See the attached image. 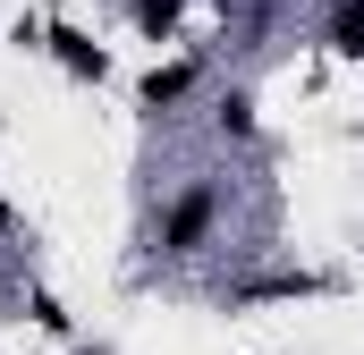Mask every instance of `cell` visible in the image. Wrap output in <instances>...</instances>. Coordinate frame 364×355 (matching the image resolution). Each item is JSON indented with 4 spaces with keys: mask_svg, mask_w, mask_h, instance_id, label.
I'll return each instance as SVG.
<instances>
[{
    "mask_svg": "<svg viewBox=\"0 0 364 355\" xmlns=\"http://www.w3.org/2000/svg\"><path fill=\"white\" fill-rule=\"evenodd\" d=\"M212 229H220V186H186L178 203L161 212V246H170V254H195Z\"/></svg>",
    "mask_w": 364,
    "mask_h": 355,
    "instance_id": "cell-1",
    "label": "cell"
},
{
    "mask_svg": "<svg viewBox=\"0 0 364 355\" xmlns=\"http://www.w3.org/2000/svg\"><path fill=\"white\" fill-rule=\"evenodd\" d=\"M17 43H43V51H51L68 77H93V85L110 77V51H102L93 34H77V26H17Z\"/></svg>",
    "mask_w": 364,
    "mask_h": 355,
    "instance_id": "cell-2",
    "label": "cell"
},
{
    "mask_svg": "<svg viewBox=\"0 0 364 355\" xmlns=\"http://www.w3.org/2000/svg\"><path fill=\"white\" fill-rule=\"evenodd\" d=\"M263 296H322V279L279 271V279H246V288H229V305H263Z\"/></svg>",
    "mask_w": 364,
    "mask_h": 355,
    "instance_id": "cell-3",
    "label": "cell"
},
{
    "mask_svg": "<svg viewBox=\"0 0 364 355\" xmlns=\"http://www.w3.org/2000/svg\"><path fill=\"white\" fill-rule=\"evenodd\" d=\"M331 51L339 60H364V0H339L331 9Z\"/></svg>",
    "mask_w": 364,
    "mask_h": 355,
    "instance_id": "cell-4",
    "label": "cell"
},
{
    "mask_svg": "<svg viewBox=\"0 0 364 355\" xmlns=\"http://www.w3.org/2000/svg\"><path fill=\"white\" fill-rule=\"evenodd\" d=\"M186 85H195V60H170V68H153V77H144V110H170Z\"/></svg>",
    "mask_w": 364,
    "mask_h": 355,
    "instance_id": "cell-5",
    "label": "cell"
},
{
    "mask_svg": "<svg viewBox=\"0 0 364 355\" xmlns=\"http://www.w3.org/2000/svg\"><path fill=\"white\" fill-rule=\"evenodd\" d=\"M136 26H144L153 43H170V34H178V0H136Z\"/></svg>",
    "mask_w": 364,
    "mask_h": 355,
    "instance_id": "cell-6",
    "label": "cell"
},
{
    "mask_svg": "<svg viewBox=\"0 0 364 355\" xmlns=\"http://www.w3.org/2000/svg\"><path fill=\"white\" fill-rule=\"evenodd\" d=\"M220 136H237V144L255 136V93H229V102H220Z\"/></svg>",
    "mask_w": 364,
    "mask_h": 355,
    "instance_id": "cell-7",
    "label": "cell"
},
{
    "mask_svg": "<svg viewBox=\"0 0 364 355\" xmlns=\"http://www.w3.org/2000/svg\"><path fill=\"white\" fill-rule=\"evenodd\" d=\"M0 220H9V203H0Z\"/></svg>",
    "mask_w": 364,
    "mask_h": 355,
    "instance_id": "cell-8",
    "label": "cell"
}]
</instances>
